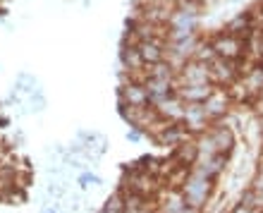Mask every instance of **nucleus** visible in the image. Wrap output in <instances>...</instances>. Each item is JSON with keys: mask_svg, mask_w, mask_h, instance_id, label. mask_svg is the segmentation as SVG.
<instances>
[{"mask_svg": "<svg viewBox=\"0 0 263 213\" xmlns=\"http://www.w3.org/2000/svg\"><path fill=\"white\" fill-rule=\"evenodd\" d=\"M120 189L141 194L146 199H158V194L165 189V182H163L158 175L144 170L139 163H132V168H125V172H122Z\"/></svg>", "mask_w": 263, "mask_h": 213, "instance_id": "1", "label": "nucleus"}, {"mask_svg": "<svg viewBox=\"0 0 263 213\" xmlns=\"http://www.w3.org/2000/svg\"><path fill=\"white\" fill-rule=\"evenodd\" d=\"M213 185H215L213 180H208L206 175H201L196 168H192L189 177L184 180V185H182L180 189H182V194H184V199H187L189 206L203 211L208 201L213 199Z\"/></svg>", "mask_w": 263, "mask_h": 213, "instance_id": "2", "label": "nucleus"}, {"mask_svg": "<svg viewBox=\"0 0 263 213\" xmlns=\"http://www.w3.org/2000/svg\"><path fill=\"white\" fill-rule=\"evenodd\" d=\"M211 48L218 58H225V60H235V62H242L244 60V39L242 36H235V34H228L222 29L220 34H215L208 39Z\"/></svg>", "mask_w": 263, "mask_h": 213, "instance_id": "3", "label": "nucleus"}, {"mask_svg": "<svg viewBox=\"0 0 263 213\" xmlns=\"http://www.w3.org/2000/svg\"><path fill=\"white\" fill-rule=\"evenodd\" d=\"M175 84L177 86H194V84H213L211 79V67H208L206 62L201 60H187L177 69V77H175ZM215 86V84H213Z\"/></svg>", "mask_w": 263, "mask_h": 213, "instance_id": "4", "label": "nucleus"}, {"mask_svg": "<svg viewBox=\"0 0 263 213\" xmlns=\"http://www.w3.org/2000/svg\"><path fill=\"white\" fill-rule=\"evenodd\" d=\"M235 105V96L232 91L225 89V86H213V91L208 94V98L203 101V108H206L208 117L213 122H220L222 117L230 113V108Z\"/></svg>", "mask_w": 263, "mask_h": 213, "instance_id": "5", "label": "nucleus"}, {"mask_svg": "<svg viewBox=\"0 0 263 213\" xmlns=\"http://www.w3.org/2000/svg\"><path fill=\"white\" fill-rule=\"evenodd\" d=\"M208 67H211L213 84L215 86H225V89H230L239 79V75H242V65L235 60H225V58H215Z\"/></svg>", "mask_w": 263, "mask_h": 213, "instance_id": "6", "label": "nucleus"}, {"mask_svg": "<svg viewBox=\"0 0 263 213\" xmlns=\"http://www.w3.org/2000/svg\"><path fill=\"white\" fill-rule=\"evenodd\" d=\"M182 125L187 127V132L192 137H196L201 132H206L213 125V120L208 117L203 103H187L184 105V115H182Z\"/></svg>", "mask_w": 263, "mask_h": 213, "instance_id": "7", "label": "nucleus"}, {"mask_svg": "<svg viewBox=\"0 0 263 213\" xmlns=\"http://www.w3.org/2000/svg\"><path fill=\"white\" fill-rule=\"evenodd\" d=\"M153 141L158 146H163V149H167V151H173V149H177L180 144H184L187 139H192V134L187 132V127L182 122H167L163 130L158 132V134H153Z\"/></svg>", "mask_w": 263, "mask_h": 213, "instance_id": "8", "label": "nucleus"}, {"mask_svg": "<svg viewBox=\"0 0 263 213\" xmlns=\"http://www.w3.org/2000/svg\"><path fill=\"white\" fill-rule=\"evenodd\" d=\"M148 103H151V98H148L146 84L137 82V79H125V84L120 86V105L137 108V105H148Z\"/></svg>", "mask_w": 263, "mask_h": 213, "instance_id": "9", "label": "nucleus"}, {"mask_svg": "<svg viewBox=\"0 0 263 213\" xmlns=\"http://www.w3.org/2000/svg\"><path fill=\"white\" fill-rule=\"evenodd\" d=\"M208 132H211V137H213L215 141V149H218V153H222V156H232V151H235V132H232V127L225 122H213L211 127H208Z\"/></svg>", "mask_w": 263, "mask_h": 213, "instance_id": "10", "label": "nucleus"}, {"mask_svg": "<svg viewBox=\"0 0 263 213\" xmlns=\"http://www.w3.org/2000/svg\"><path fill=\"white\" fill-rule=\"evenodd\" d=\"M134 46H137L141 58H144L146 67H148V65H156V62H160V60H165L167 39H163V36H158V39H146V41H139V43H134Z\"/></svg>", "mask_w": 263, "mask_h": 213, "instance_id": "11", "label": "nucleus"}, {"mask_svg": "<svg viewBox=\"0 0 263 213\" xmlns=\"http://www.w3.org/2000/svg\"><path fill=\"white\" fill-rule=\"evenodd\" d=\"M184 101H182L177 94L173 96L163 98L160 103H156V110H158V115L165 120V122H182V115H184Z\"/></svg>", "mask_w": 263, "mask_h": 213, "instance_id": "12", "label": "nucleus"}, {"mask_svg": "<svg viewBox=\"0 0 263 213\" xmlns=\"http://www.w3.org/2000/svg\"><path fill=\"white\" fill-rule=\"evenodd\" d=\"M244 62H263V29H254L244 39Z\"/></svg>", "mask_w": 263, "mask_h": 213, "instance_id": "13", "label": "nucleus"}, {"mask_svg": "<svg viewBox=\"0 0 263 213\" xmlns=\"http://www.w3.org/2000/svg\"><path fill=\"white\" fill-rule=\"evenodd\" d=\"M170 158H173L177 165H187V168H194L196 161H199V149H196L194 137L187 139V141H184V144H180L177 149H173V151H170Z\"/></svg>", "mask_w": 263, "mask_h": 213, "instance_id": "14", "label": "nucleus"}, {"mask_svg": "<svg viewBox=\"0 0 263 213\" xmlns=\"http://www.w3.org/2000/svg\"><path fill=\"white\" fill-rule=\"evenodd\" d=\"M211 91H213V84H194V86H177L175 94H177L184 103H203Z\"/></svg>", "mask_w": 263, "mask_h": 213, "instance_id": "15", "label": "nucleus"}, {"mask_svg": "<svg viewBox=\"0 0 263 213\" xmlns=\"http://www.w3.org/2000/svg\"><path fill=\"white\" fill-rule=\"evenodd\" d=\"M225 31H228V34H235V36L247 39V36L254 31V20H251V14L249 12H239L237 17H232V20L225 24Z\"/></svg>", "mask_w": 263, "mask_h": 213, "instance_id": "16", "label": "nucleus"}, {"mask_svg": "<svg viewBox=\"0 0 263 213\" xmlns=\"http://www.w3.org/2000/svg\"><path fill=\"white\" fill-rule=\"evenodd\" d=\"M239 206L249 208V211H256V213H263V189H254V187H249L247 192H242V197H239Z\"/></svg>", "mask_w": 263, "mask_h": 213, "instance_id": "17", "label": "nucleus"}, {"mask_svg": "<svg viewBox=\"0 0 263 213\" xmlns=\"http://www.w3.org/2000/svg\"><path fill=\"white\" fill-rule=\"evenodd\" d=\"M98 213H125V199H122V192H115L112 197H108V201L103 204V208Z\"/></svg>", "mask_w": 263, "mask_h": 213, "instance_id": "18", "label": "nucleus"}, {"mask_svg": "<svg viewBox=\"0 0 263 213\" xmlns=\"http://www.w3.org/2000/svg\"><path fill=\"white\" fill-rule=\"evenodd\" d=\"M79 185L82 187H98L101 185V177H98V175H91V172H84V175H79Z\"/></svg>", "mask_w": 263, "mask_h": 213, "instance_id": "19", "label": "nucleus"}, {"mask_svg": "<svg viewBox=\"0 0 263 213\" xmlns=\"http://www.w3.org/2000/svg\"><path fill=\"white\" fill-rule=\"evenodd\" d=\"M156 206H158V201H151V204L139 206V208H125V213H158L156 211Z\"/></svg>", "mask_w": 263, "mask_h": 213, "instance_id": "20", "label": "nucleus"}, {"mask_svg": "<svg viewBox=\"0 0 263 213\" xmlns=\"http://www.w3.org/2000/svg\"><path fill=\"white\" fill-rule=\"evenodd\" d=\"M48 194H50V197H55V199H60V197H65V187L50 185V187H48Z\"/></svg>", "mask_w": 263, "mask_h": 213, "instance_id": "21", "label": "nucleus"}, {"mask_svg": "<svg viewBox=\"0 0 263 213\" xmlns=\"http://www.w3.org/2000/svg\"><path fill=\"white\" fill-rule=\"evenodd\" d=\"M141 137H144V132L134 130V127H132V132H127V139H129V141H139Z\"/></svg>", "mask_w": 263, "mask_h": 213, "instance_id": "22", "label": "nucleus"}, {"mask_svg": "<svg viewBox=\"0 0 263 213\" xmlns=\"http://www.w3.org/2000/svg\"><path fill=\"white\" fill-rule=\"evenodd\" d=\"M258 139H261V153H263V113L258 115Z\"/></svg>", "mask_w": 263, "mask_h": 213, "instance_id": "23", "label": "nucleus"}, {"mask_svg": "<svg viewBox=\"0 0 263 213\" xmlns=\"http://www.w3.org/2000/svg\"><path fill=\"white\" fill-rule=\"evenodd\" d=\"M256 105H258V108H261V113H263V94L256 98Z\"/></svg>", "mask_w": 263, "mask_h": 213, "instance_id": "24", "label": "nucleus"}, {"mask_svg": "<svg viewBox=\"0 0 263 213\" xmlns=\"http://www.w3.org/2000/svg\"><path fill=\"white\" fill-rule=\"evenodd\" d=\"M43 213H58V211H53V208H46V211H43Z\"/></svg>", "mask_w": 263, "mask_h": 213, "instance_id": "25", "label": "nucleus"}, {"mask_svg": "<svg viewBox=\"0 0 263 213\" xmlns=\"http://www.w3.org/2000/svg\"><path fill=\"white\" fill-rule=\"evenodd\" d=\"M173 3H180V0H173Z\"/></svg>", "mask_w": 263, "mask_h": 213, "instance_id": "26", "label": "nucleus"}]
</instances>
